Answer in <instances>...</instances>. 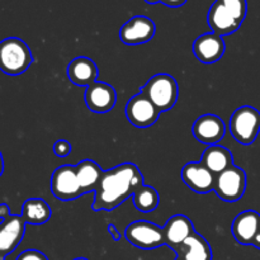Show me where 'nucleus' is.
I'll return each instance as SVG.
<instances>
[{
	"instance_id": "f257e3e1",
	"label": "nucleus",
	"mask_w": 260,
	"mask_h": 260,
	"mask_svg": "<svg viewBox=\"0 0 260 260\" xmlns=\"http://www.w3.org/2000/svg\"><path fill=\"white\" fill-rule=\"evenodd\" d=\"M144 185V175L134 162H122L112 169L104 170L95 189L94 211H112L126 202Z\"/></svg>"
},
{
	"instance_id": "f03ea898",
	"label": "nucleus",
	"mask_w": 260,
	"mask_h": 260,
	"mask_svg": "<svg viewBox=\"0 0 260 260\" xmlns=\"http://www.w3.org/2000/svg\"><path fill=\"white\" fill-rule=\"evenodd\" d=\"M248 13L246 0H216L211 5L207 22L213 33L229 36L241 27Z\"/></svg>"
},
{
	"instance_id": "7ed1b4c3",
	"label": "nucleus",
	"mask_w": 260,
	"mask_h": 260,
	"mask_svg": "<svg viewBox=\"0 0 260 260\" xmlns=\"http://www.w3.org/2000/svg\"><path fill=\"white\" fill-rule=\"evenodd\" d=\"M33 62L29 46L18 37H8L0 41V71L17 76L25 73Z\"/></svg>"
},
{
	"instance_id": "20e7f679",
	"label": "nucleus",
	"mask_w": 260,
	"mask_h": 260,
	"mask_svg": "<svg viewBox=\"0 0 260 260\" xmlns=\"http://www.w3.org/2000/svg\"><path fill=\"white\" fill-rule=\"evenodd\" d=\"M145 94L160 112H168L177 104L179 86L174 76L169 74H156L147 80L141 88Z\"/></svg>"
},
{
	"instance_id": "39448f33",
	"label": "nucleus",
	"mask_w": 260,
	"mask_h": 260,
	"mask_svg": "<svg viewBox=\"0 0 260 260\" xmlns=\"http://www.w3.org/2000/svg\"><path fill=\"white\" fill-rule=\"evenodd\" d=\"M230 134L239 144L251 145L259 136L260 112L255 107L241 106L233 112L229 121Z\"/></svg>"
},
{
	"instance_id": "423d86ee",
	"label": "nucleus",
	"mask_w": 260,
	"mask_h": 260,
	"mask_svg": "<svg viewBox=\"0 0 260 260\" xmlns=\"http://www.w3.org/2000/svg\"><path fill=\"white\" fill-rule=\"evenodd\" d=\"M124 238L131 245L144 250H151L165 245L162 228L145 220L129 223L124 230Z\"/></svg>"
},
{
	"instance_id": "0eeeda50",
	"label": "nucleus",
	"mask_w": 260,
	"mask_h": 260,
	"mask_svg": "<svg viewBox=\"0 0 260 260\" xmlns=\"http://www.w3.org/2000/svg\"><path fill=\"white\" fill-rule=\"evenodd\" d=\"M246 190V173L236 165H231L222 173L216 175L213 192L225 202H236Z\"/></svg>"
},
{
	"instance_id": "6e6552de",
	"label": "nucleus",
	"mask_w": 260,
	"mask_h": 260,
	"mask_svg": "<svg viewBox=\"0 0 260 260\" xmlns=\"http://www.w3.org/2000/svg\"><path fill=\"white\" fill-rule=\"evenodd\" d=\"M161 112L145 94L140 91L132 96L126 104V117L132 126L137 128H147L159 121Z\"/></svg>"
},
{
	"instance_id": "1a4fd4ad",
	"label": "nucleus",
	"mask_w": 260,
	"mask_h": 260,
	"mask_svg": "<svg viewBox=\"0 0 260 260\" xmlns=\"http://www.w3.org/2000/svg\"><path fill=\"white\" fill-rule=\"evenodd\" d=\"M51 192L57 200L71 201L84 196L79 185L75 167L62 165L55 169L51 177Z\"/></svg>"
},
{
	"instance_id": "9d476101",
	"label": "nucleus",
	"mask_w": 260,
	"mask_h": 260,
	"mask_svg": "<svg viewBox=\"0 0 260 260\" xmlns=\"http://www.w3.org/2000/svg\"><path fill=\"white\" fill-rule=\"evenodd\" d=\"M156 25L154 20L145 15H135L127 20L119 29V38L124 45H144L154 38Z\"/></svg>"
},
{
	"instance_id": "9b49d317",
	"label": "nucleus",
	"mask_w": 260,
	"mask_h": 260,
	"mask_svg": "<svg viewBox=\"0 0 260 260\" xmlns=\"http://www.w3.org/2000/svg\"><path fill=\"white\" fill-rule=\"evenodd\" d=\"M25 221L20 215H10L0 222V260H5L22 243L25 234Z\"/></svg>"
},
{
	"instance_id": "f8f14e48",
	"label": "nucleus",
	"mask_w": 260,
	"mask_h": 260,
	"mask_svg": "<svg viewBox=\"0 0 260 260\" xmlns=\"http://www.w3.org/2000/svg\"><path fill=\"white\" fill-rule=\"evenodd\" d=\"M85 104L89 111L94 113H108L117 103L116 89L104 81H95L85 90Z\"/></svg>"
},
{
	"instance_id": "ddd939ff",
	"label": "nucleus",
	"mask_w": 260,
	"mask_h": 260,
	"mask_svg": "<svg viewBox=\"0 0 260 260\" xmlns=\"http://www.w3.org/2000/svg\"><path fill=\"white\" fill-rule=\"evenodd\" d=\"M180 177L184 184L198 194H207L215 188L216 175L202 162H188L183 167Z\"/></svg>"
},
{
	"instance_id": "4468645a",
	"label": "nucleus",
	"mask_w": 260,
	"mask_h": 260,
	"mask_svg": "<svg viewBox=\"0 0 260 260\" xmlns=\"http://www.w3.org/2000/svg\"><path fill=\"white\" fill-rule=\"evenodd\" d=\"M226 124L222 118L216 114H203L196 119L193 124V136L198 142L211 146L218 145L225 137Z\"/></svg>"
},
{
	"instance_id": "2eb2a0df",
	"label": "nucleus",
	"mask_w": 260,
	"mask_h": 260,
	"mask_svg": "<svg viewBox=\"0 0 260 260\" xmlns=\"http://www.w3.org/2000/svg\"><path fill=\"white\" fill-rule=\"evenodd\" d=\"M226 51V43L221 36L213 32L203 33L193 43V53L200 62L211 65L222 58Z\"/></svg>"
},
{
	"instance_id": "dca6fc26",
	"label": "nucleus",
	"mask_w": 260,
	"mask_h": 260,
	"mask_svg": "<svg viewBox=\"0 0 260 260\" xmlns=\"http://www.w3.org/2000/svg\"><path fill=\"white\" fill-rule=\"evenodd\" d=\"M260 231V213L254 210H246L239 213L231 223L234 239L240 245H253Z\"/></svg>"
},
{
	"instance_id": "f3484780",
	"label": "nucleus",
	"mask_w": 260,
	"mask_h": 260,
	"mask_svg": "<svg viewBox=\"0 0 260 260\" xmlns=\"http://www.w3.org/2000/svg\"><path fill=\"white\" fill-rule=\"evenodd\" d=\"M165 245L177 251L189 236L196 233L192 220L184 215H175L167 221L162 228Z\"/></svg>"
},
{
	"instance_id": "a211bd4d",
	"label": "nucleus",
	"mask_w": 260,
	"mask_h": 260,
	"mask_svg": "<svg viewBox=\"0 0 260 260\" xmlns=\"http://www.w3.org/2000/svg\"><path fill=\"white\" fill-rule=\"evenodd\" d=\"M98 66L91 58L85 56H79L70 61L66 69V75L69 80L78 86H86L98 80Z\"/></svg>"
},
{
	"instance_id": "6ab92c4d",
	"label": "nucleus",
	"mask_w": 260,
	"mask_h": 260,
	"mask_svg": "<svg viewBox=\"0 0 260 260\" xmlns=\"http://www.w3.org/2000/svg\"><path fill=\"white\" fill-rule=\"evenodd\" d=\"M201 162L215 175L234 165V157L230 150L221 145H211L206 147L201 156Z\"/></svg>"
},
{
	"instance_id": "aec40b11",
	"label": "nucleus",
	"mask_w": 260,
	"mask_h": 260,
	"mask_svg": "<svg viewBox=\"0 0 260 260\" xmlns=\"http://www.w3.org/2000/svg\"><path fill=\"white\" fill-rule=\"evenodd\" d=\"M75 170L83 194L95 192L96 187L103 177L104 170L94 160L90 159L83 160L78 165H75Z\"/></svg>"
},
{
	"instance_id": "412c9836",
	"label": "nucleus",
	"mask_w": 260,
	"mask_h": 260,
	"mask_svg": "<svg viewBox=\"0 0 260 260\" xmlns=\"http://www.w3.org/2000/svg\"><path fill=\"white\" fill-rule=\"evenodd\" d=\"M175 253L177 256H182L185 260H212L213 258L208 241L197 231L189 236Z\"/></svg>"
},
{
	"instance_id": "4be33fe9",
	"label": "nucleus",
	"mask_w": 260,
	"mask_h": 260,
	"mask_svg": "<svg viewBox=\"0 0 260 260\" xmlns=\"http://www.w3.org/2000/svg\"><path fill=\"white\" fill-rule=\"evenodd\" d=\"M20 216L27 225H45L52 216L50 205L42 198H29L23 203Z\"/></svg>"
},
{
	"instance_id": "5701e85b",
	"label": "nucleus",
	"mask_w": 260,
	"mask_h": 260,
	"mask_svg": "<svg viewBox=\"0 0 260 260\" xmlns=\"http://www.w3.org/2000/svg\"><path fill=\"white\" fill-rule=\"evenodd\" d=\"M134 205L137 211L142 213H150L157 208L160 203L159 192L154 187L141 185L132 196Z\"/></svg>"
},
{
	"instance_id": "b1692460",
	"label": "nucleus",
	"mask_w": 260,
	"mask_h": 260,
	"mask_svg": "<svg viewBox=\"0 0 260 260\" xmlns=\"http://www.w3.org/2000/svg\"><path fill=\"white\" fill-rule=\"evenodd\" d=\"M71 150H73V146L66 140H57L53 145V152L57 157H66L68 155H70Z\"/></svg>"
},
{
	"instance_id": "393cba45",
	"label": "nucleus",
	"mask_w": 260,
	"mask_h": 260,
	"mask_svg": "<svg viewBox=\"0 0 260 260\" xmlns=\"http://www.w3.org/2000/svg\"><path fill=\"white\" fill-rule=\"evenodd\" d=\"M17 260H48L47 256L41 251L35 250V249H29L18 255Z\"/></svg>"
},
{
	"instance_id": "a878e982",
	"label": "nucleus",
	"mask_w": 260,
	"mask_h": 260,
	"mask_svg": "<svg viewBox=\"0 0 260 260\" xmlns=\"http://www.w3.org/2000/svg\"><path fill=\"white\" fill-rule=\"evenodd\" d=\"M107 231H108L109 235H111L112 238H113L114 241H119V240H121L122 234L119 233V230L116 228V225H114V223H108V225H107Z\"/></svg>"
},
{
	"instance_id": "bb28decb",
	"label": "nucleus",
	"mask_w": 260,
	"mask_h": 260,
	"mask_svg": "<svg viewBox=\"0 0 260 260\" xmlns=\"http://www.w3.org/2000/svg\"><path fill=\"white\" fill-rule=\"evenodd\" d=\"M12 215L10 213L9 206L5 205V203H0V220H5L7 217Z\"/></svg>"
},
{
	"instance_id": "cd10ccee",
	"label": "nucleus",
	"mask_w": 260,
	"mask_h": 260,
	"mask_svg": "<svg viewBox=\"0 0 260 260\" xmlns=\"http://www.w3.org/2000/svg\"><path fill=\"white\" fill-rule=\"evenodd\" d=\"M253 245L255 246V248H258L259 250H260V231H259L258 235H256V238H255V240H254Z\"/></svg>"
},
{
	"instance_id": "c85d7f7f",
	"label": "nucleus",
	"mask_w": 260,
	"mask_h": 260,
	"mask_svg": "<svg viewBox=\"0 0 260 260\" xmlns=\"http://www.w3.org/2000/svg\"><path fill=\"white\" fill-rule=\"evenodd\" d=\"M3 172H4V160H3V155L0 152V177H2Z\"/></svg>"
},
{
	"instance_id": "c756f323",
	"label": "nucleus",
	"mask_w": 260,
	"mask_h": 260,
	"mask_svg": "<svg viewBox=\"0 0 260 260\" xmlns=\"http://www.w3.org/2000/svg\"><path fill=\"white\" fill-rule=\"evenodd\" d=\"M147 4H156V3H161V0H145Z\"/></svg>"
},
{
	"instance_id": "7c9ffc66",
	"label": "nucleus",
	"mask_w": 260,
	"mask_h": 260,
	"mask_svg": "<svg viewBox=\"0 0 260 260\" xmlns=\"http://www.w3.org/2000/svg\"><path fill=\"white\" fill-rule=\"evenodd\" d=\"M74 260H89V259H85V258H76V259H74Z\"/></svg>"
},
{
	"instance_id": "2f4dec72",
	"label": "nucleus",
	"mask_w": 260,
	"mask_h": 260,
	"mask_svg": "<svg viewBox=\"0 0 260 260\" xmlns=\"http://www.w3.org/2000/svg\"><path fill=\"white\" fill-rule=\"evenodd\" d=\"M175 260H185V259H183L182 256H177V259H175Z\"/></svg>"
}]
</instances>
